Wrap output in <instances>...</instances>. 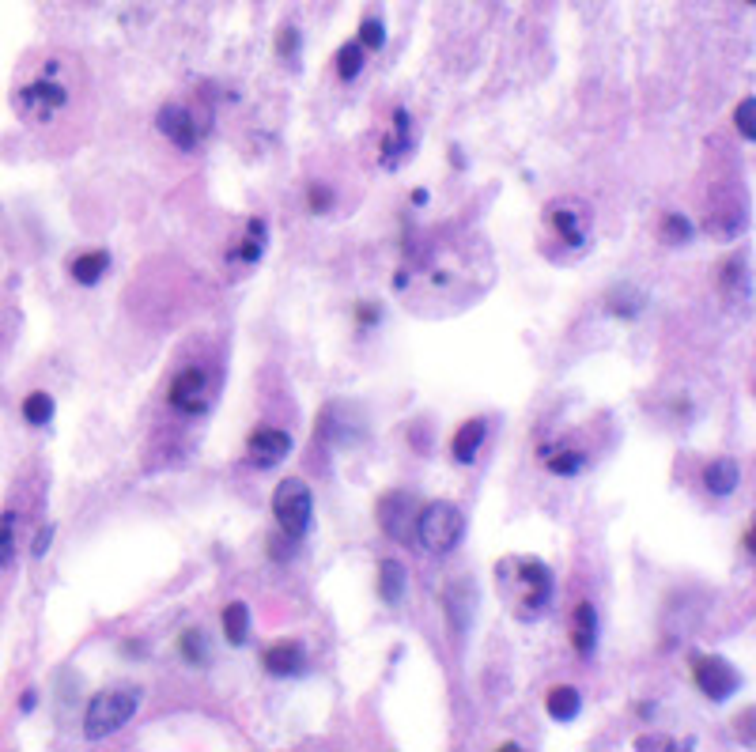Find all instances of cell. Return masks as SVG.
<instances>
[{
  "label": "cell",
  "instance_id": "6da1fadb",
  "mask_svg": "<svg viewBox=\"0 0 756 752\" xmlns=\"http://www.w3.org/2000/svg\"><path fill=\"white\" fill-rule=\"evenodd\" d=\"M84 65L72 53H42L38 61L27 65V72L12 84V110L23 121V129L53 137L80 114L84 99Z\"/></svg>",
  "mask_w": 756,
  "mask_h": 752
},
{
  "label": "cell",
  "instance_id": "7a4b0ae2",
  "mask_svg": "<svg viewBox=\"0 0 756 752\" xmlns=\"http://www.w3.org/2000/svg\"><path fill=\"white\" fill-rule=\"evenodd\" d=\"M496 590L518 620H541L556 598V575L537 556H503L496 564Z\"/></svg>",
  "mask_w": 756,
  "mask_h": 752
},
{
  "label": "cell",
  "instance_id": "3957f363",
  "mask_svg": "<svg viewBox=\"0 0 756 752\" xmlns=\"http://www.w3.org/2000/svg\"><path fill=\"white\" fill-rule=\"evenodd\" d=\"M140 700H144V692H140V688H133V684L103 688L99 696H91V703H87V711H84V734L91 737V741H99V737H106V734H118L121 726H125V722H129L133 715H137Z\"/></svg>",
  "mask_w": 756,
  "mask_h": 752
},
{
  "label": "cell",
  "instance_id": "277c9868",
  "mask_svg": "<svg viewBox=\"0 0 756 752\" xmlns=\"http://www.w3.org/2000/svg\"><path fill=\"white\" fill-rule=\"evenodd\" d=\"M416 537H420V545L428 548V552H435V556H447V552H454V548L462 545L465 514L458 511L454 503H447V499L428 503L424 511L416 514Z\"/></svg>",
  "mask_w": 756,
  "mask_h": 752
},
{
  "label": "cell",
  "instance_id": "5b68a950",
  "mask_svg": "<svg viewBox=\"0 0 756 752\" xmlns=\"http://www.w3.org/2000/svg\"><path fill=\"white\" fill-rule=\"evenodd\" d=\"M273 514L280 533L299 545L310 533V518H314V496H310L307 484L299 477L280 480V488L273 492Z\"/></svg>",
  "mask_w": 756,
  "mask_h": 752
},
{
  "label": "cell",
  "instance_id": "8992f818",
  "mask_svg": "<svg viewBox=\"0 0 756 752\" xmlns=\"http://www.w3.org/2000/svg\"><path fill=\"white\" fill-rule=\"evenodd\" d=\"M545 216H549V227H552V239L560 242L564 250H571V254H583L586 246H590V205H583L579 197H560V201H552L549 208H545Z\"/></svg>",
  "mask_w": 756,
  "mask_h": 752
},
{
  "label": "cell",
  "instance_id": "52a82bcc",
  "mask_svg": "<svg viewBox=\"0 0 756 752\" xmlns=\"http://www.w3.org/2000/svg\"><path fill=\"white\" fill-rule=\"evenodd\" d=\"M167 401H171V409L178 416H189V420L205 416L208 405H212V375H208L205 367H197V363L182 367L174 375L171 390H167Z\"/></svg>",
  "mask_w": 756,
  "mask_h": 752
},
{
  "label": "cell",
  "instance_id": "ba28073f",
  "mask_svg": "<svg viewBox=\"0 0 756 752\" xmlns=\"http://www.w3.org/2000/svg\"><path fill=\"white\" fill-rule=\"evenodd\" d=\"M692 677H696V688L715 703L730 700L741 688V673L726 658H719V654H700L692 662Z\"/></svg>",
  "mask_w": 756,
  "mask_h": 752
},
{
  "label": "cell",
  "instance_id": "9c48e42d",
  "mask_svg": "<svg viewBox=\"0 0 756 752\" xmlns=\"http://www.w3.org/2000/svg\"><path fill=\"white\" fill-rule=\"evenodd\" d=\"M23 530H27V503L12 496L0 507V575L16 571L19 548H23Z\"/></svg>",
  "mask_w": 756,
  "mask_h": 752
},
{
  "label": "cell",
  "instance_id": "30bf717a",
  "mask_svg": "<svg viewBox=\"0 0 756 752\" xmlns=\"http://www.w3.org/2000/svg\"><path fill=\"white\" fill-rule=\"evenodd\" d=\"M159 133L171 140L174 148L182 152H193L197 140H201V125H197V114L182 103H167L159 110Z\"/></svg>",
  "mask_w": 756,
  "mask_h": 752
},
{
  "label": "cell",
  "instance_id": "8fae6325",
  "mask_svg": "<svg viewBox=\"0 0 756 752\" xmlns=\"http://www.w3.org/2000/svg\"><path fill=\"white\" fill-rule=\"evenodd\" d=\"M246 454H250V465L273 469V465H280L292 454V435L276 428H258L250 435V443H246Z\"/></svg>",
  "mask_w": 756,
  "mask_h": 752
},
{
  "label": "cell",
  "instance_id": "7c38bea8",
  "mask_svg": "<svg viewBox=\"0 0 756 752\" xmlns=\"http://www.w3.org/2000/svg\"><path fill=\"white\" fill-rule=\"evenodd\" d=\"M537 458H541V465L549 469L552 477H579L586 469V462H590V454H586L583 446L575 443H541V450H537Z\"/></svg>",
  "mask_w": 756,
  "mask_h": 752
},
{
  "label": "cell",
  "instance_id": "4fadbf2b",
  "mask_svg": "<svg viewBox=\"0 0 756 752\" xmlns=\"http://www.w3.org/2000/svg\"><path fill=\"white\" fill-rule=\"evenodd\" d=\"M378 522H382V530L390 533V537L409 541V533H413V496H405V492L382 496V503H378Z\"/></svg>",
  "mask_w": 756,
  "mask_h": 752
},
{
  "label": "cell",
  "instance_id": "5bb4252c",
  "mask_svg": "<svg viewBox=\"0 0 756 752\" xmlns=\"http://www.w3.org/2000/svg\"><path fill=\"white\" fill-rule=\"evenodd\" d=\"M307 666H310L307 647H303L299 639H284V643L265 650V669H269L273 677H303Z\"/></svg>",
  "mask_w": 756,
  "mask_h": 752
},
{
  "label": "cell",
  "instance_id": "9a60e30c",
  "mask_svg": "<svg viewBox=\"0 0 756 752\" xmlns=\"http://www.w3.org/2000/svg\"><path fill=\"white\" fill-rule=\"evenodd\" d=\"M405 155H413V118H409V110H394V133L382 140L378 163H382L386 171H394Z\"/></svg>",
  "mask_w": 756,
  "mask_h": 752
},
{
  "label": "cell",
  "instance_id": "2e32d148",
  "mask_svg": "<svg viewBox=\"0 0 756 752\" xmlns=\"http://www.w3.org/2000/svg\"><path fill=\"white\" fill-rule=\"evenodd\" d=\"M571 643L579 650V658H594L598 650V609L594 601H579L571 613Z\"/></svg>",
  "mask_w": 756,
  "mask_h": 752
},
{
  "label": "cell",
  "instance_id": "e0dca14e",
  "mask_svg": "<svg viewBox=\"0 0 756 752\" xmlns=\"http://www.w3.org/2000/svg\"><path fill=\"white\" fill-rule=\"evenodd\" d=\"M484 439H488V424L484 420H465L462 428L454 431V439H450V454H454V462L458 465H469L477 454H481Z\"/></svg>",
  "mask_w": 756,
  "mask_h": 752
},
{
  "label": "cell",
  "instance_id": "ac0fdd59",
  "mask_svg": "<svg viewBox=\"0 0 756 752\" xmlns=\"http://www.w3.org/2000/svg\"><path fill=\"white\" fill-rule=\"evenodd\" d=\"M106 273H110V254L106 250H87V254H76L69 261V276L80 288H95Z\"/></svg>",
  "mask_w": 756,
  "mask_h": 752
},
{
  "label": "cell",
  "instance_id": "d6986e66",
  "mask_svg": "<svg viewBox=\"0 0 756 752\" xmlns=\"http://www.w3.org/2000/svg\"><path fill=\"white\" fill-rule=\"evenodd\" d=\"M741 484V465L734 458H715L704 469V488L711 496H734Z\"/></svg>",
  "mask_w": 756,
  "mask_h": 752
},
{
  "label": "cell",
  "instance_id": "ffe728a7",
  "mask_svg": "<svg viewBox=\"0 0 756 752\" xmlns=\"http://www.w3.org/2000/svg\"><path fill=\"white\" fill-rule=\"evenodd\" d=\"M265 246H269V223L250 220V223H246V235H242V242H239V250H231V261L250 269V265H258V261H261Z\"/></svg>",
  "mask_w": 756,
  "mask_h": 752
},
{
  "label": "cell",
  "instance_id": "44dd1931",
  "mask_svg": "<svg viewBox=\"0 0 756 752\" xmlns=\"http://www.w3.org/2000/svg\"><path fill=\"white\" fill-rule=\"evenodd\" d=\"M405 590H409L405 567L397 564V560H382V564H378V598L386 601V605H401Z\"/></svg>",
  "mask_w": 756,
  "mask_h": 752
},
{
  "label": "cell",
  "instance_id": "7402d4cb",
  "mask_svg": "<svg viewBox=\"0 0 756 752\" xmlns=\"http://www.w3.org/2000/svg\"><path fill=\"white\" fill-rule=\"evenodd\" d=\"M579 711H583V696H579V688L560 684V688H552V692H549V718H556V722H575Z\"/></svg>",
  "mask_w": 756,
  "mask_h": 752
},
{
  "label": "cell",
  "instance_id": "603a6c76",
  "mask_svg": "<svg viewBox=\"0 0 756 752\" xmlns=\"http://www.w3.org/2000/svg\"><path fill=\"white\" fill-rule=\"evenodd\" d=\"M53 397L46 394V390H31V394L23 397V405H19V412H23V420L31 424V428H46L53 420Z\"/></svg>",
  "mask_w": 756,
  "mask_h": 752
},
{
  "label": "cell",
  "instance_id": "cb8c5ba5",
  "mask_svg": "<svg viewBox=\"0 0 756 752\" xmlns=\"http://www.w3.org/2000/svg\"><path fill=\"white\" fill-rule=\"evenodd\" d=\"M224 635L227 643H235V647L246 643V635H250V609H246V601H231L224 609Z\"/></svg>",
  "mask_w": 756,
  "mask_h": 752
},
{
  "label": "cell",
  "instance_id": "d4e9b609",
  "mask_svg": "<svg viewBox=\"0 0 756 752\" xmlns=\"http://www.w3.org/2000/svg\"><path fill=\"white\" fill-rule=\"evenodd\" d=\"M722 284H726V291H730V299L734 303H749V295H753V284H749V265L741 261V257H734L726 269H722Z\"/></svg>",
  "mask_w": 756,
  "mask_h": 752
},
{
  "label": "cell",
  "instance_id": "484cf974",
  "mask_svg": "<svg viewBox=\"0 0 756 752\" xmlns=\"http://www.w3.org/2000/svg\"><path fill=\"white\" fill-rule=\"evenodd\" d=\"M692 235H696V227L685 212H666V220H662V242L666 246H688Z\"/></svg>",
  "mask_w": 756,
  "mask_h": 752
},
{
  "label": "cell",
  "instance_id": "4316f807",
  "mask_svg": "<svg viewBox=\"0 0 756 752\" xmlns=\"http://www.w3.org/2000/svg\"><path fill=\"white\" fill-rule=\"evenodd\" d=\"M182 658H186L189 666H208L212 662V647H208V635L201 628L182 632Z\"/></svg>",
  "mask_w": 756,
  "mask_h": 752
},
{
  "label": "cell",
  "instance_id": "83f0119b",
  "mask_svg": "<svg viewBox=\"0 0 756 752\" xmlns=\"http://www.w3.org/2000/svg\"><path fill=\"white\" fill-rule=\"evenodd\" d=\"M337 72H341V80H356L363 72V46L360 42H352V46H344L341 53H337Z\"/></svg>",
  "mask_w": 756,
  "mask_h": 752
},
{
  "label": "cell",
  "instance_id": "f1b7e54d",
  "mask_svg": "<svg viewBox=\"0 0 756 752\" xmlns=\"http://www.w3.org/2000/svg\"><path fill=\"white\" fill-rule=\"evenodd\" d=\"M643 295H639L636 288H620L617 295H613V314H620V318H639L643 314Z\"/></svg>",
  "mask_w": 756,
  "mask_h": 752
},
{
  "label": "cell",
  "instance_id": "f546056e",
  "mask_svg": "<svg viewBox=\"0 0 756 752\" xmlns=\"http://www.w3.org/2000/svg\"><path fill=\"white\" fill-rule=\"evenodd\" d=\"M307 205L310 212L318 216V212H333V205H337V193H333V186H326V182H314L307 193Z\"/></svg>",
  "mask_w": 756,
  "mask_h": 752
},
{
  "label": "cell",
  "instance_id": "4dcf8cb0",
  "mask_svg": "<svg viewBox=\"0 0 756 752\" xmlns=\"http://www.w3.org/2000/svg\"><path fill=\"white\" fill-rule=\"evenodd\" d=\"M382 42H386V27H382L378 19H367L360 27V46L363 50H378Z\"/></svg>",
  "mask_w": 756,
  "mask_h": 752
},
{
  "label": "cell",
  "instance_id": "1f68e13d",
  "mask_svg": "<svg viewBox=\"0 0 756 752\" xmlns=\"http://www.w3.org/2000/svg\"><path fill=\"white\" fill-rule=\"evenodd\" d=\"M753 110H756V99L749 95V99L738 106V114H734V121H738V133L745 140H753Z\"/></svg>",
  "mask_w": 756,
  "mask_h": 752
},
{
  "label": "cell",
  "instance_id": "d6a6232c",
  "mask_svg": "<svg viewBox=\"0 0 756 752\" xmlns=\"http://www.w3.org/2000/svg\"><path fill=\"white\" fill-rule=\"evenodd\" d=\"M50 541H53V526H42V530L35 533V545H31V552H35L38 560L50 552Z\"/></svg>",
  "mask_w": 756,
  "mask_h": 752
},
{
  "label": "cell",
  "instance_id": "836d02e7",
  "mask_svg": "<svg viewBox=\"0 0 756 752\" xmlns=\"http://www.w3.org/2000/svg\"><path fill=\"white\" fill-rule=\"evenodd\" d=\"M636 749H677V741H670V737H658V734H647L636 741Z\"/></svg>",
  "mask_w": 756,
  "mask_h": 752
},
{
  "label": "cell",
  "instance_id": "e575fe53",
  "mask_svg": "<svg viewBox=\"0 0 756 752\" xmlns=\"http://www.w3.org/2000/svg\"><path fill=\"white\" fill-rule=\"evenodd\" d=\"M35 707H38V692H35V688H27V692H23V700H19V711H23V715H31Z\"/></svg>",
  "mask_w": 756,
  "mask_h": 752
},
{
  "label": "cell",
  "instance_id": "d590c367",
  "mask_svg": "<svg viewBox=\"0 0 756 752\" xmlns=\"http://www.w3.org/2000/svg\"><path fill=\"white\" fill-rule=\"evenodd\" d=\"M280 50L292 53V57H295V50H299V38H295V31H288V35H284V42H280Z\"/></svg>",
  "mask_w": 756,
  "mask_h": 752
},
{
  "label": "cell",
  "instance_id": "8d00e7d4",
  "mask_svg": "<svg viewBox=\"0 0 756 752\" xmlns=\"http://www.w3.org/2000/svg\"><path fill=\"white\" fill-rule=\"evenodd\" d=\"M378 318H382V310H375V307H360V322H363V325L378 322Z\"/></svg>",
  "mask_w": 756,
  "mask_h": 752
},
{
  "label": "cell",
  "instance_id": "74e56055",
  "mask_svg": "<svg viewBox=\"0 0 756 752\" xmlns=\"http://www.w3.org/2000/svg\"><path fill=\"white\" fill-rule=\"evenodd\" d=\"M413 205H416V208L428 205V189H416V193H413Z\"/></svg>",
  "mask_w": 756,
  "mask_h": 752
}]
</instances>
